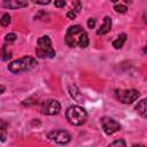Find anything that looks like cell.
I'll list each match as a JSON object with an SVG mask.
<instances>
[{"label": "cell", "instance_id": "6da1fadb", "mask_svg": "<svg viewBox=\"0 0 147 147\" xmlns=\"http://www.w3.org/2000/svg\"><path fill=\"white\" fill-rule=\"evenodd\" d=\"M64 41L69 47L86 48L88 46V36L80 25H71L65 32Z\"/></svg>", "mask_w": 147, "mask_h": 147}, {"label": "cell", "instance_id": "7a4b0ae2", "mask_svg": "<svg viewBox=\"0 0 147 147\" xmlns=\"http://www.w3.org/2000/svg\"><path fill=\"white\" fill-rule=\"evenodd\" d=\"M38 64L37 60L31 56H23L21 59H17L8 64V70L13 74H21L23 71H29L36 68Z\"/></svg>", "mask_w": 147, "mask_h": 147}, {"label": "cell", "instance_id": "3957f363", "mask_svg": "<svg viewBox=\"0 0 147 147\" xmlns=\"http://www.w3.org/2000/svg\"><path fill=\"white\" fill-rule=\"evenodd\" d=\"M36 54L40 59H53L55 56V49L52 46V40L48 36H41L37 40Z\"/></svg>", "mask_w": 147, "mask_h": 147}, {"label": "cell", "instance_id": "277c9868", "mask_svg": "<svg viewBox=\"0 0 147 147\" xmlns=\"http://www.w3.org/2000/svg\"><path fill=\"white\" fill-rule=\"evenodd\" d=\"M65 117L71 125H83L87 119L86 110L80 106H70L65 111Z\"/></svg>", "mask_w": 147, "mask_h": 147}, {"label": "cell", "instance_id": "5b68a950", "mask_svg": "<svg viewBox=\"0 0 147 147\" xmlns=\"http://www.w3.org/2000/svg\"><path fill=\"white\" fill-rule=\"evenodd\" d=\"M115 96L119 102L124 105H129L134 102L140 96V93L137 90H116Z\"/></svg>", "mask_w": 147, "mask_h": 147}, {"label": "cell", "instance_id": "8992f818", "mask_svg": "<svg viewBox=\"0 0 147 147\" xmlns=\"http://www.w3.org/2000/svg\"><path fill=\"white\" fill-rule=\"evenodd\" d=\"M40 110L44 115H49V116H53V115H57L61 110V105L57 100H54V99H49V100H46L41 103L40 106Z\"/></svg>", "mask_w": 147, "mask_h": 147}, {"label": "cell", "instance_id": "52a82bcc", "mask_svg": "<svg viewBox=\"0 0 147 147\" xmlns=\"http://www.w3.org/2000/svg\"><path fill=\"white\" fill-rule=\"evenodd\" d=\"M47 138L49 140L56 142V144H60V145L68 144L71 140L70 133L64 131V130H53V131L47 133Z\"/></svg>", "mask_w": 147, "mask_h": 147}, {"label": "cell", "instance_id": "ba28073f", "mask_svg": "<svg viewBox=\"0 0 147 147\" xmlns=\"http://www.w3.org/2000/svg\"><path fill=\"white\" fill-rule=\"evenodd\" d=\"M100 122H101V125H102V129H103L105 133L108 134V136H111L115 132H117V131L121 130V124L116 119H114L111 117L105 116V117L101 118Z\"/></svg>", "mask_w": 147, "mask_h": 147}, {"label": "cell", "instance_id": "9c48e42d", "mask_svg": "<svg viewBox=\"0 0 147 147\" xmlns=\"http://www.w3.org/2000/svg\"><path fill=\"white\" fill-rule=\"evenodd\" d=\"M29 5L28 0H3L2 6L8 9H18L24 8Z\"/></svg>", "mask_w": 147, "mask_h": 147}, {"label": "cell", "instance_id": "30bf717a", "mask_svg": "<svg viewBox=\"0 0 147 147\" xmlns=\"http://www.w3.org/2000/svg\"><path fill=\"white\" fill-rule=\"evenodd\" d=\"M111 29V18L109 16H105L103 18V23L101 24V26L96 31V34L98 36H103L106 33H108Z\"/></svg>", "mask_w": 147, "mask_h": 147}, {"label": "cell", "instance_id": "8fae6325", "mask_svg": "<svg viewBox=\"0 0 147 147\" xmlns=\"http://www.w3.org/2000/svg\"><path fill=\"white\" fill-rule=\"evenodd\" d=\"M136 110L140 116L147 118V99L140 100L136 106Z\"/></svg>", "mask_w": 147, "mask_h": 147}, {"label": "cell", "instance_id": "7c38bea8", "mask_svg": "<svg viewBox=\"0 0 147 147\" xmlns=\"http://www.w3.org/2000/svg\"><path fill=\"white\" fill-rule=\"evenodd\" d=\"M69 92H70V95H71L76 101H78V102H82V101H83V95H82V93L78 91V88H77L76 85H71V86L69 87Z\"/></svg>", "mask_w": 147, "mask_h": 147}, {"label": "cell", "instance_id": "4fadbf2b", "mask_svg": "<svg viewBox=\"0 0 147 147\" xmlns=\"http://www.w3.org/2000/svg\"><path fill=\"white\" fill-rule=\"evenodd\" d=\"M125 41H126V34H125V33H122V34H119V36L113 41V46H114L116 49H119V48L123 47V45H124Z\"/></svg>", "mask_w": 147, "mask_h": 147}, {"label": "cell", "instance_id": "5bb4252c", "mask_svg": "<svg viewBox=\"0 0 147 147\" xmlns=\"http://www.w3.org/2000/svg\"><path fill=\"white\" fill-rule=\"evenodd\" d=\"M10 21H11V17H10V15L6 13V14H3V15H2V17H1L0 24H1L2 26H7V25L10 23Z\"/></svg>", "mask_w": 147, "mask_h": 147}, {"label": "cell", "instance_id": "9a60e30c", "mask_svg": "<svg viewBox=\"0 0 147 147\" xmlns=\"http://www.w3.org/2000/svg\"><path fill=\"white\" fill-rule=\"evenodd\" d=\"M114 9H115V11H116V13L124 14V13H126L127 7H126V6H124V5H116V6L114 7Z\"/></svg>", "mask_w": 147, "mask_h": 147}, {"label": "cell", "instance_id": "2e32d148", "mask_svg": "<svg viewBox=\"0 0 147 147\" xmlns=\"http://www.w3.org/2000/svg\"><path fill=\"white\" fill-rule=\"evenodd\" d=\"M72 10H75L76 13H79V10L82 9V3H80V1L79 0H76L74 3H72V8H71Z\"/></svg>", "mask_w": 147, "mask_h": 147}, {"label": "cell", "instance_id": "e0dca14e", "mask_svg": "<svg viewBox=\"0 0 147 147\" xmlns=\"http://www.w3.org/2000/svg\"><path fill=\"white\" fill-rule=\"evenodd\" d=\"M5 39H6V41H14V40H16V34L13 33V32L11 33H7Z\"/></svg>", "mask_w": 147, "mask_h": 147}, {"label": "cell", "instance_id": "ac0fdd59", "mask_svg": "<svg viewBox=\"0 0 147 147\" xmlns=\"http://www.w3.org/2000/svg\"><path fill=\"white\" fill-rule=\"evenodd\" d=\"M65 0H55V2H54V5H55V7H57V8H63L64 6H65Z\"/></svg>", "mask_w": 147, "mask_h": 147}, {"label": "cell", "instance_id": "d6986e66", "mask_svg": "<svg viewBox=\"0 0 147 147\" xmlns=\"http://www.w3.org/2000/svg\"><path fill=\"white\" fill-rule=\"evenodd\" d=\"M77 14L78 13H76L75 10H69L68 13H67V16H68V18H70V20H74V18H76V16H77Z\"/></svg>", "mask_w": 147, "mask_h": 147}, {"label": "cell", "instance_id": "ffe728a7", "mask_svg": "<svg viewBox=\"0 0 147 147\" xmlns=\"http://www.w3.org/2000/svg\"><path fill=\"white\" fill-rule=\"evenodd\" d=\"M118 146V145H121V146H126V144H125V141H123V140H115V141H113V142H110V146Z\"/></svg>", "mask_w": 147, "mask_h": 147}, {"label": "cell", "instance_id": "44dd1931", "mask_svg": "<svg viewBox=\"0 0 147 147\" xmlns=\"http://www.w3.org/2000/svg\"><path fill=\"white\" fill-rule=\"evenodd\" d=\"M34 3H38V5H42V6H45V5H48L52 0H32Z\"/></svg>", "mask_w": 147, "mask_h": 147}, {"label": "cell", "instance_id": "7402d4cb", "mask_svg": "<svg viewBox=\"0 0 147 147\" xmlns=\"http://www.w3.org/2000/svg\"><path fill=\"white\" fill-rule=\"evenodd\" d=\"M87 26L90 28V29H92V28H94L95 26V20L94 18H88V21H87Z\"/></svg>", "mask_w": 147, "mask_h": 147}, {"label": "cell", "instance_id": "603a6c76", "mask_svg": "<svg viewBox=\"0 0 147 147\" xmlns=\"http://www.w3.org/2000/svg\"><path fill=\"white\" fill-rule=\"evenodd\" d=\"M144 53H146V54H147V45H146V47L144 48Z\"/></svg>", "mask_w": 147, "mask_h": 147}, {"label": "cell", "instance_id": "cb8c5ba5", "mask_svg": "<svg viewBox=\"0 0 147 147\" xmlns=\"http://www.w3.org/2000/svg\"><path fill=\"white\" fill-rule=\"evenodd\" d=\"M124 1H125V2H129V3H130V2H132V0H124Z\"/></svg>", "mask_w": 147, "mask_h": 147}, {"label": "cell", "instance_id": "d4e9b609", "mask_svg": "<svg viewBox=\"0 0 147 147\" xmlns=\"http://www.w3.org/2000/svg\"><path fill=\"white\" fill-rule=\"evenodd\" d=\"M111 1H113V2H117L118 0H111Z\"/></svg>", "mask_w": 147, "mask_h": 147}]
</instances>
